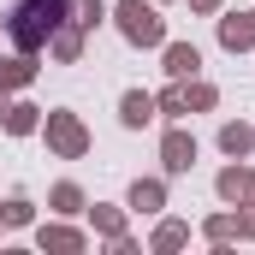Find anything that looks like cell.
Here are the masks:
<instances>
[{"label": "cell", "instance_id": "1", "mask_svg": "<svg viewBox=\"0 0 255 255\" xmlns=\"http://www.w3.org/2000/svg\"><path fill=\"white\" fill-rule=\"evenodd\" d=\"M65 18V0H12V42L18 48H42Z\"/></svg>", "mask_w": 255, "mask_h": 255}]
</instances>
